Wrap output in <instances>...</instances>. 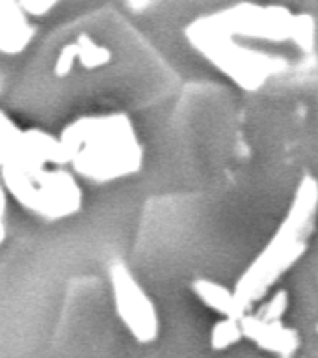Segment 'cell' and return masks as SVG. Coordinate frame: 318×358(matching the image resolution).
<instances>
[{"label": "cell", "mask_w": 318, "mask_h": 358, "mask_svg": "<svg viewBox=\"0 0 318 358\" xmlns=\"http://www.w3.org/2000/svg\"><path fill=\"white\" fill-rule=\"evenodd\" d=\"M66 162L78 176L106 183L138 170L142 151L134 129L121 114L82 117L61 134Z\"/></svg>", "instance_id": "6da1fadb"}, {"label": "cell", "mask_w": 318, "mask_h": 358, "mask_svg": "<svg viewBox=\"0 0 318 358\" xmlns=\"http://www.w3.org/2000/svg\"><path fill=\"white\" fill-rule=\"evenodd\" d=\"M2 181L8 192L47 220H60L82 203V190L77 179L66 170H47L45 166L0 168Z\"/></svg>", "instance_id": "7a4b0ae2"}, {"label": "cell", "mask_w": 318, "mask_h": 358, "mask_svg": "<svg viewBox=\"0 0 318 358\" xmlns=\"http://www.w3.org/2000/svg\"><path fill=\"white\" fill-rule=\"evenodd\" d=\"M110 280L112 287H114V295H116L117 310L121 312L125 321L142 334L149 332L153 312H151V304L147 301V296L144 295V291L139 289L136 280L121 265L112 267Z\"/></svg>", "instance_id": "3957f363"}, {"label": "cell", "mask_w": 318, "mask_h": 358, "mask_svg": "<svg viewBox=\"0 0 318 358\" xmlns=\"http://www.w3.org/2000/svg\"><path fill=\"white\" fill-rule=\"evenodd\" d=\"M33 27L19 0H0V52L19 55L32 43Z\"/></svg>", "instance_id": "277c9868"}, {"label": "cell", "mask_w": 318, "mask_h": 358, "mask_svg": "<svg viewBox=\"0 0 318 358\" xmlns=\"http://www.w3.org/2000/svg\"><path fill=\"white\" fill-rule=\"evenodd\" d=\"M19 2H21L22 10L26 11L28 15L41 17L47 15L60 0H19Z\"/></svg>", "instance_id": "5b68a950"}, {"label": "cell", "mask_w": 318, "mask_h": 358, "mask_svg": "<svg viewBox=\"0 0 318 358\" xmlns=\"http://www.w3.org/2000/svg\"><path fill=\"white\" fill-rule=\"evenodd\" d=\"M4 217H6V187H4V181H2V173H0V243L4 241V235H6Z\"/></svg>", "instance_id": "8992f818"}]
</instances>
